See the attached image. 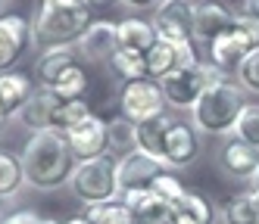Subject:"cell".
Returning <instances> with one entry per match:
<instances>
[{
  "instance_id": "cell-1",
  "label": "cell",
  "mask_w": 259,
  "mask_h": 224,
  "mask_svg": "<svg viewBox=\"0 0 259 224\" xmlns=\"http://www.w3.org/2000/svg\"><path fill=\"white\" fill-rule=\"evenodd\" d=\"M22 168L25 184H31L34 190H60L63 184H69L75 172V156L66 143V134L53 128L34 131L22 149Z\"/></svg>"
},
{
  "instance_id": "cell-2",
  "label": "cell",
  "mask_w": 259,
  "mask_h": 224,
  "mask_svg": "<svg viewBox=\"0 0 259 224\" xmlns=\"http://www.w3.org/2000/svg\"><path fill=\"white\" fill-rule=\"evenodd\" d=\"M247 106L244 87L234 81H219L212 84L203 97L197 100V106L191 109V125L200 131V134H231L240 112Z\"/></svg>"
},
{
  "instance_id": "cell-3",
  "label": "cell",
  "mask_w": 259,
  "mask_h": 224,
  "mask_svg": "<svg viewBox=\"0 0 259 224\" xmlns=\"http://www.w3.org/2000/svg\"><path fill=\"white\" fill-rule=\"evenodd\" d=\"M91 7H72V10H60V7H41L38 19L31 25V34L44 50H57V47H69L78 44L81 34L91 28Z\"/></svg>"
},
{
  "instance_id": "cell-4",
  "label": "cell",
  "mask_w": 259,
  "mask_h": 224,
  "mask_svg": "<svg viewBox=\"0 0 259 224\" xmlns=\"http://www.w3.org/2000/svg\"><path fill=\"white\" fill-rule=\"evenodd\" d=\"M119 162L113 156H97L78 162L75 172H72V193H75L84 205H97V202H109L119 199Z\"/></svg>"
},
{
  "instance_id": "cell-5",
  "label": "cell",
  "mask_w": 259,
  "mask_h": 224,
  "mask_svg": "<svg viewBox=\"0 0 259 224\" xmlns=\"http://www.w3.org/2000/svg\"><path fill=\"white\" fill-rule=\"evenodd\" d=\"M256 47H259V19L237 13L234 25L225 34H219L215 41H209V63L225 75H234L237 66L244 63V56Z\"/></svg>"
},
{
  "instance_id": "cell-6",
  "label": "cell",
  "mask_w": 259,
  "mask_h": 224,
  "mask_svg": "<svg viewBox=\"0 0 259 224\" xmlns=\"http://www.w3.org/2000/svg\"><path fill=\"white\" fill-rule=\"evenodd\" d=\"M219 81H225L222 69H215L212 63H194V66H181L165 75L162 90H165V100H169L172 109H194L197 100Z\"/></svg>"
},
{
  "instance_id": "cell-7",
  "label": "cell",
  "mask_w": 259,
  "mask_h": 224,
  "mask_svg": "<svg viewBox=\"0 0 259 224\" xmlns=\"http://www.w3.org/2000/svg\"><path fill=\"white\" fill-rule=\"evenodd\" d=\"M165 90H162V81L156 78H138V81H125L122 90H119V112L122 119L128 122H147V119H156L165 112Z\"/></svg>"
},
{
  "instance_id": "cell-8",
  "label": "cell",
  "mask_w": 259,
  "mask_h": 224,
  "mask_svg": "<svg viewBox=\"0 0 259 224\" xmlns=\"http://www.w3.org/2000/svg\"><path fill=\"white\" fill-rule=\"evenodd\" d=\"M153 28L156 37L169 44H194V4L188 0H162L153 13Z\"/></svg>"
},
{
  "instance_id": "cell-9",
  "label": "cell",
  "mask_w": 259,
  "mask_h": 224,
  "mask_svg": "<svg viewBox=\"0 0 259 224\" xmlns=\"http://www.w3.org/2000/svg\"><path fill=\"white\" fill-rule=\"evenodd\" d=\"M66 143L72 149V156L78 162L106 156V149L113 146V137H109V119H100L97 112H91L84 122H78L75 128L66 131Z\"/></svg>"
},
{
  "instance_id": "cell-10",
  "label": "cell",
  "mask_w": 259,
  "mask_h": 224,
  "mask_svg": "<svg viewBox=\"0 0 259 224\" xmlns=\"http://www.w3.org/2000/svg\"><path fill=\"white\" fill-rule=\"evenodd\" d=\"M119 193L125 190H144V187H153V181L169 172V165H165L162 159H153L141 153V149H128V153L119 159Z\"/></svg>"
},
{
  "instance_id": "cell-11",
  "label": "cell",
  "mask_w": 259,
  "mask_h": 224,
  "mask_svg": "<svg viewBox=\"0 0 259 224\" xmlns=\"http://www.w3.org/2000/svg\"><path fill=\"white\" fill-rule=\"evenodd\" d=\"M31 22L19 13L0 16V72H10L31 44Z\"/></svg>"
},
{
  "instance_id": "cell-12",
  "label": "cell",
  "mask_w": 259,
  "mask_h": 224,
  "mask_svg": "<svg viewBox=\"0 0 259 224\" xmlns=\"http://www.w3.org/2000/svg\"><path fill=\"white\" fill-rule=\"evenodd\" d=\"M200 63L197 53H194V44H169V41H159L147 50V75L156 81H162L169 72L181 69V66H194Z\"/></svg>"
},
{
  "instance_id": "cell-13",
  "label": "cell",
  "mask_w": 259,
  "mask_h": 224,
  "mask_svg": "<svg viewBox=\"0 0 259 224\" xmlns=\"http://www.w3.org/2000/svg\"><path fill=\"white\" fill-rule=\"evenodd\" d=\"M200 149H203L200 131L194 125H188V122H172L169 134H165V165L169 168H184V165L197 162Z\"/></svg>"
},
{
  "instance_id": "cell-14",
  "label": "cell",
  "mask_w": 259,
  "mask_h": 224,
  "mask_svg": "<svg viewBox=\"0 0 259 224\" xmlns=\"http://www.w3.org/2000/svg\"><path fill=\"white\" fill-rule=\"evenodd\" d=\"M219 165L237 181H253V175L259 172V149L244 143L240 137H228L219 149Z\"/></svg>"
},
{
  "instance_id": "cell-15",
  "label": "cell",
  "mask_w": 259,
  "mask_h": 224,
  "mask_svg": "<svg viewBox=\"0 0 259 224\" xmlns=\"http://www.w3.org/2000/svg\"><path fill=\"white\" fill-rule=\"evenodd\" d=\"M234 16L225 4L219 0H203V4H194V37L197 41H215L219 34H225L234 25Z\"/></svg>"
},
{
  "instance_id": "cell-16",
  "label": "cell",
  "mask_w": 259,
  "mask_h": 224,
  "mask_svg": "<svg viewBox=\"0 0 259 224\" xmlns=\"http://www.w3.org/2000/svg\"><path fill=\"white\" fill-rule=\"evenodd\" d=\"M78 50H81L84 60H91V63H109L113 53L119 50L116 22H106V19L91 22V28L81 34V41H78Z\"/></svg>"
},
{
  "instance_id": "cell-17",
  "label": "cell",
  "mask_w": 259,
  "mask_h": 224,
  "mask_svg": "<svg viewBox=\"0 0 259 224\" xmlns=\"http://www.w3.org/2000/svg\"><path fill=\"white\" fill-rule=\"evenodd\" d=\"M119 199L128 205L135 224H169V202L159 199L150 187H144V190H125V193H119Z\"/></svg>"
},
{
  "instance_id": "cell-18",
  "label": "cell",
  "mask_w": 259,
  "mask_h": 224,
  "mask_svg": "<svg viewBox=\"0 0 259 224\" xmlns=\"http://www.w3.org/2000/svg\"><path fill=\"white\" fill-rule=\"evenodd\" d=\"M215 209L206 193L184 187V193L169 205V224H212Z\"/></svg>"
},
{
  "instance_id": "cell-19",
  "label": "cell",
  "mask_w": 259,
  "mask_h": 224,
  "mask_svg": "<svg viewBox=\"0 0 259 224\" xmlns=\"http://www.w3.org/2000/svg\"><path fill=\"white\" fill-rule=\"evenodd\" d=\"M38 90V81L31 75L19 72V69H10V72H0V103L7 106L10 116L22 112V106L31 100V93Z\"/></svg>"
},
{
  "instance_id": "cell-20",
  "label": "cell",
  "mask_w": 259,
  "mask_h": 224,
  "mask_svg": "<svg viewBox=\"0 0 259 224\" xmlns=\"http://www.w3.org/2000/svg\"><path fill=\"white\" fill-rule=\"evenodd\" d=\"M172 122L175 119H169L162 112V116H156V119H147V122L135 125V149L165 162V134H169Z\"/></svg>"
},
{
  "instance_id": "cell-21",
  "label": "cell",
  "mask_w": 259,
  "mask_h": 224,
  "mask_svg": "<svg viewBox=\"0 0 259 224\" xmlns=\"http://www.w3.org/2000/svg\"><path fill=\"white\" fill-rule=\"evenodd\" d=\"M222 224H259V190L247 187L222 205Z\"/></svg>"
},
{
  "instance_id": "cell-22",
  "label": "cell",
  "mask_w": 259,
  "mask_h": 224,
  "mask_svg": "<svg viewBox=\"0 0 259 224\" xmlns=\"http://www.w3.org/2000/svg\"><path fill=\"white\" fill-rule=\"evenodd\" d=\"M57 103H60V97L53 93L50 87H41L38 84V90L31 93V100L22 106V122L31 128V131H44V128H50V119H53V109H57Z\"/></svg>"
},
{
  "instance_id": "cell-23",
  "label": "cell",
  "mask_w": 259,
  "mask_h": 224,
  "mask_svg": "<svg viewBox=\"0 0 259 224\" xmlns=\"http://www.w3.org/2000/svg\"><path fill=\"white\" fill-rule=\"evenodd\" d=\"M116 31H119V47L144 53V56H147V50L159 41L153 22H144V19H135V16L132 19H122V22L116 25Z\"/></svg>"
},
{
  "instance_id": "cell-24",
  "label": "cell",
  "mask_w": 259,
  "mask_h": 224,
  "mask_svg": "<svg viewBox=\"0 0 259 224\" xmlns=\"http://www.w3.org/2000/svg\"><path fill=\"white\" fill-rule=\"evenodd\" d=\"M72 63H78V56L69 47H57V50L41 53V60L34 63V81H38L41 87H53V81H57Z\"/></svg>"
},
{
  "instance_id": "cell-25",
  "label": "cell",
  "mask_w": 259,
  "mask_h": 224,
  "mask_svg": "<svg viewBox=\"0 0 259 224\" xmlns=\"http://www.w3.org/2000/svg\"><path fill=\"white\" fill-rule=\"evenodd\" d=\"M91 87V78H88V69L81 63H72L57 81H53V93H57L60 100H84V93Z\"/></svg>"
},
{
  "instance_id": "cell-26",
  "label": "cell",
  "mask_w": 259,
  "mask_h": 224,
  "mask_svg": "<svg viewBox=\"0 0 259 224\" xmlns=\"http://www.w3.org/2000/svg\"><path fill=\"white\" fill-rule=\"evenodd\" d=\"M109 69H113L122 81H138V78H150L147 75V56L144 53H135V50H125L119 47L109 60Z\"/></svg>"
},
{
  "instance_id": "cell-27",
  "label": "cell",
  "mask_w": 259,
  "mask_h": 224,
  "mask_svg": "<svg viewBox=\"0 0 259 224\" xmlns=\"http://www.w3.org/2000/svg\"><path fill=\"white\" fill-rule=\"evenodd\" d=\"M88 218V224H135L132 212L122 199H109V202H97V205H88L81 212Z\"/></svg>"
},
{
  "instance_id": "cell-28",
  "label": "cell",
  "mask_w": 259,
  "mask_h": 224,
  "mask_svg": "<svg viewBox=\"0 0 259 224\" xmlns=\"http://www.w3.org/2000/svg\"><path fill=\"white\" fill-rule=\"evenodd\" d=\"M91 112H94V109H91L84 100H60L57 109H53L50 128H53V131H60V134H66L69 128H75L78 122H84Z\"/></svg>"
},
{
  "instance_id": "cell-29",
  "label": "cell",
  "mask_w": 259,
  "mask_h": 224,
  "mask_svg": "<svg viewBox=\"0 0 259 224\" xmlns=\"http://www.w3.org/2000/svg\"><path fill=\"white\" fill-rule=\"evenodd\" d=\"M25 184V168L22 159H16L13 153L0 149V196H16Z\"/></svg>"
},
{
  "instance_id": "cell-30",
  "label": "cell",
  "mask_w": 259,
  "mask_h": 224,
  "mask_svg": "<svg viewBox=\"0 0 259 224\" xmlns=\"http://www.w3.org/2000/svg\"><path fill=\"white\" fill-rule=\"evenodd\" d=\"M234 137H240L244 143L256 146L259 149V103H247L240 119L234 125Z\"/></svg>"
},
{
  "instance_id": "cell-31",
  "label": "cell",
  "mask_w": 259,
  "mask_h": 224,
  "mask_svg": "<svg viewBox=\"0 0 259 224\" xmlns=\"http://www.w3.org/2000/svg\"><path fill=\"white\" fill-rule=\"evenodd\" d=\"M234 78H237V84L244 87V90H250V93H256V97H259V47L244 56V63L237 66Z\"/></svg>"
},
{
  "instance_id": "cell-32",
  "label": "cell",
  "mask_w": 259,
  "mask_h": 224,
  "mask_svg": "<svg viewBox=\"0 0 259 224\" xmlns=\"http://www.w3.org/2000/svg\"><path fill=\"white\" fill-rule=\"evenodd\" d=\"M109 137H113V146L119 149H135V122L128 119H109Z\"/></svg>"
},
{
  "instance_id": "cell-33",
  "label": "cell",
  "mask_w": 259,
  "mask_h": 224,
  "mask_svg": "<svg viewBox=\"0 0 259 224\" xmlns=\"http://www.w3.org/2000/svg\"><path fill=\"white\" fill-rule=\"evenodd\" d=\"M150 190H153L159 199H165V202L172 205V202H175V199L184 193V184H181V181H178L172 172H162V175L153 181V187H150Z\"/></svg>"
},
{
  "instance_id": "cell-34",
  "label": "cell",
  "mask_w": 259,
  "mask_h": 224,
  "mask_svg": "<svg viewBox=\"0 0 259 224\" xmlns=\"http://www.w3.org/2000/svg\"><path fill=\"white\" fill-rule=\"evenodd\" d=\"M44 215H38L34 209H19V212H10L0 224H38Z\"/></svg>"
},
{
  "instance_id": "cell-35",
  "label": "cell",
  "mask_w": 259,
  "mask_h": 224,
  "mask_svg": "<svg viewBox=\"0 0 259 224\" xmlns=\"http://www.w3.org/2000/svg\"><path fill=\"white\" fill-rule=\"evenodd\" d=\"M41 7H60V10H72V7H88L84 0H41Z\"/></svg>"
},
{
  "instance_id": "cell-36",
  "label": "cell",
  "mask_w": 259,
  "mask_h": 224,
  "mask_svg": "<svg viewBox=\"0 0 259 224\" xmlns=\"http://www.w3.org/2000/svg\"><path fill=\"white\" fill-rule=\"evenodd\" d=\"M122 4L132 10H150V7H156V0H122Z\"/></svg>"
},
{
  "instance_id": "cell-37",
  "label": "cell",
  "mask_w": 259,
  "mask_h": 224,
  "mask_svg": "<svg viewBox=\"0 0 259 224\" xmlns=\"http://www.w3.org/2000/svg\"><path fill=\"white\" fill-rule=\"evenodd\" d=\"M244 13L253 16V19H259V0H244Z\"/></svg>"
},
{
  "instance_id": "cell-38",
  "label": "cell",
  "mask_w": 259,
  "mask_h": 224,
  "mask_svg": "<svg viewBox=\"0 0 259 224\" xmlns=\"http://www.w3.org/2000/svg\"><path fill=\"white\" fill-rule=\"evenodd\" d=\"M7 122H10V112H7V106H4V103H0V131L7 128Z\"/></svg>"
},
{
  "instance_id": "cell-39",
  "label": "cell",
  "mask_w": 259,
  "mask_h": 224,
  "mask_svg": "<svg viewBox=\"0 0 259 224\" xmlns=\"http://www.w3.org/2000/svg\"><path fill=\"white\" fill-rule=\"evenodd\" d=\"M63 224H88V218H84V215H75V218H69V221H63Z\"/></svg>"
},
{
  "instance_id": "cell-40",
  "label": "cell",
  "mask_w": 259,
  "mask_h": 224,
  "mask_svg": "<svg viewBox=\"0 0 259 224\" xmlns=\"http://www.w3.org/2000/svg\"><path fill=\"white\" fill-rule=\"evenodd\" d=\"M88 7H103V4H109V0H84Z\"/></svg>"
},
{
  "instance_id": "cell-41",
  "label": "cell",
  "mask_w": 259,
  "mask_h": 224,
  "mask_svg": "<svg viewBox=\"0 0 259 224\" xmlns=\"http://www.w3.org/2000/svg\"><path fill=\"white\" fill-rule=\"evenodd\" d=\"M38 224H63V221H57V218H41Z\"/></svg>"
},
{
  "instance_id": "cell-42",
  "label": "cell",
  "mask_w": 259,
  "mask_h": 224,
  "mask_svg": "<svg viewBox=\"0 0 259 224\" xmlns=\"http://www.w3.org/2000/svg\"><path fill=\"white\" fill-rule=\"evenodd\" d=\"M250 184H253V187H256V190H259V172L253 175V181H250Z\"/></svg>"
}]
</instances>
